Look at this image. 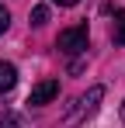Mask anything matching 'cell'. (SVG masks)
Returning a JSON list of instances; mask_svg holds the SVG:
<instances>
[{"label": "cell", "mask_w": 125, "mask_h": 128, "mask_svg": "<svg viewBox=\"0 0 125 128\" xmlns=\"http://www.w3.org/2000/svg\"><path fill=\"white\" fill-rule=\"evenodd\" d=\"M101 100H104V86H90L80 100H77L73 114H66V121H62V125H66V128H77L80 121H87V118L97 111V104H101Z\"/></svg>", "instance_id": "6da1fadb"}, {"label": "cell", "mask_w": 125, "mask_h": 128, "mask_svg": "<svg viewBox=\"0 0 125 128\" xmlns=\"http://www.w3.org/2000/svg\"><path fill=\"white\" fill-rule=\"evenodd\" d=\"M87 42H90V35H87V24L66 28V31H59V38H56V45H59L66 56H80V52H87Z\"/></svg>", "instance_id": "7a4b0ae2"}, {"label": "cell", "mask_w": 125, "mask_h": 128, "mask_svg": "<svg viewBox=\"0 0 125 128\" xmlns=\"http://www.w3.org/2000/svg\"><path fill=\"white\" fill-rule=\"evenodd\" d=\"M56 94H59V80H42V83L28 94V104H31V107H42V104H49Z\"/></svg>", "instance_id": "3957f363"}, {"label": "cell", "mask_w": 125, "mask_h": 128, "mask_svg": "<svg viewBox=\"0 0 125 128\" xmlns=\"http://www.w3.org/2000/svg\"><path fill=\"white\" fill-rule=\"evenodd\" d=\"M18 86V69L14 62H0V94H11Z\"/></svg>", "instance_id": "277c9868"}, {"label": "cell", "mask_w": 125, "mask_h": 128, "mask_svg": "<svg viewBox=\"0 0 125 128\" xmlns=\"http://www.w3.org/2000/svg\"><path fill=\"white\" fill-rule=\"evenodd\" d=\"M111 42L125 45V10H115V31H111Z\"/></svg>", "instance_id": "5b68a950"}, {"label": "cell", "mask_w": 125, "mask_h": 128, "mask_svg": "<svg viewBox=\"0 0 125 128\" xmlns=\"http://www.w3.org/2000/svg\"><path fill=\"white\" fill-rule=\"evenodd\" d=\"M45 21H49V7H45V4H38V7L31 10V24H35V28H42Z\"/></svg>", "instance_id": "8992f818"}, {"label": "cell", "mask_w": 125, "mask_h": 128, "mask_svg": "<svg viewBox=\"0 0 125 128\" xmlns=\"http://www.w3.org/2000/svg\"><path fill=\"white\" fill-rule=\"evenodd\" d=\"M7 28H11V14H7V7L0 4V35H4Z\"/></svg>", "instance_id": "52a82bcc"}, {"label": "cell", "mask_w": 125, "mask_h": 128, "mask_svg": "<svg viewBox=\"0 0 125 128\" xmlns=\"http://www.w3.org/2000/svg\"><path fill=\"white\" fill-rule=\"evenodd\" d=\"M0 128H21L14 114H0Z\"/></svg>", "instance_id": "ba28073f"}, {"label": "cell", "mask_w": 125, "mask_h": 128, "mask_svg": "<svg viewBox=\"0 0 125 128\" xmlns=\"http://www.w3.org/2000/svg\"><path fill=\"white\" fill-rule=\"evenodd\" d=\"M52 4H59V7H77L80 0H52Z\"/></svg>", "instance_id": "9c48e42d"}, {"label": "cell", "mask_w": 125, "mask_h": 128, "mask_svg": "<svg viewBox=\"0 0 125 128\" xmlns=\"http://www.w3.org/2000/svg\"><path fill=\"white\" fill-rule=\"evenodd\" d=\"M122 121H125V104H122Z\"/></svg>", "instance_id": "30bf717a"}]
</instances>
